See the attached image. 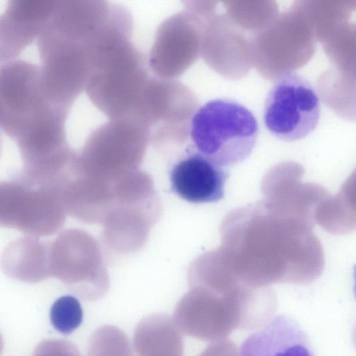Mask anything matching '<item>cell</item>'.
I'll use <instances>...</instances> for the list:
<instances>
[{
	"instance_id": "6da1fadb",
	"label": "cell",
	"mask_w": 356,
	"mask_h": 356,
	"mask_svg": "<svg viewBox=\"0 0 356 356\" xmlns=\"http://www.w3.org/2000/svg\"><path fill=\"white\" fill-rule=\"evenodd\" d=\"M69 111L46 97L39 66L21 59L1 64L0 127L16 143L24 164H47L69 150Z\"/></svg>"
},
{
	"instance_id": "7a4b0ae2",
	"label": "cell",
	"mask_w": 356,
	"mask_h": 356,
	"mask_svg": "<svg viewBox=\"0 0 356 356\" xmlns=\"http://www.w3.org/2000/svg\"><path fill=\"white\" fill-rule=\"evenodd\" d=\"M132 33L116 31L97 43L90 61L85 92L109 120L145 123L152 80L143 55L131 42Z\"/></svg>"
},
{
	"instance_id": "3957f363",
	"label": "cell",
	"mask_w": 356,
	"mask_h": 356,
	"mask_svg": "<svg viewBox=\"0 0 356 356\" xmlns=\"http://www.w3.org/2000/svg\"><path fill=\"white\" fill-rule=\"evenodd\" d=\"M258 134L254 114L243 104L228 99H213L201 106L190 125L196 151L223 167L247 159Z\"/></svg>"
},
{
	"instance_id": "277c9868",
	"label": "cell",
	"mask_w": 356,
	"mask_h": 356,
	"mask_svg": "<svg viewBox=\"0 0 356 356\" xmlns=\"http://www.w3.org/2000/svg\"><path fill=\"white\" fill-rule=\"evenodd\" d=\"M150 128L134 120H109L90 133L74 152V174L115 181L140 163Z\"/></svg>"
},
{
	"instance_id": "5b68a950",
	"label": "cell",
	"mask_w": 356,
	"mask_h": 356,
	"mask_svg": "<svg viewBox=\"0 0 356 356\" xmlns=\"http://www.w3.org/2000/svg\"><path fill=\"white\" fill-rule=\"evenodd\" d=\"M65 178L41 182L19 176L1 184L0 222L33 236L51 235L67 213L63 200Z\"/></svg>"
},
{
	"instance_id": "8992f818",
	"label": "cell",
	"mask_w": 356,
	"mask_h": 356,
	"mask_svg": "<svg viewBox=\"0 0 356 356\" xmlns=\"http://www.w3.org/2000/svg\"><path fill=\"white\" fill-rule=\"evenodd\" d=\"M49 276L85 300L102 298L109 287L99 246L88 233L66 230L49 244Z\"/></svg>"
},
{
	"instance_id": "52a82bcc",
	"label": "cell",
	"mask_w": 356,
	"mask_h": 356,
	"mask_svg": "<svg viewBox=\"0 0 356 356\" xmlns=\"http://www.w3.org/2000/svg\"><path fill=\"white\" fill-rule=\"evenodd\" d=\"M318 96L311 83L298 74L280 77L266 98L264 122L275 137L288 142L312 133L320 119Z\"/></svg>"
},
{
	"instance_id": "ba28073f",
	"label": "cell",
	"mask_w": 356,
	"mask_h": 356,
	"mask_svg": "<svg viewBox=\"0 0 356 356\" xmlns=\"http://www.w3.org/2000/svg\"><path fill=\"white\" fill-rule=\"evenodd\" d=\"M173 317L179 330L189 337L204 341L222 340L240 327L239 298L236 293L195 289L180 300Z\"/></svg>"
},
{
	"instance_id": "9c48e42d",
	"label": "cell",
	"mask_w": 356,
	"mask_h": 356,
	"mask_svg": "<svg viewBox=\"0 0 356 356\" xmlns=\"http://www.w3.org/2000/svg\"><path fill=\"white\" fill-rule=\"evenodd\" d=\"M228 177L227 169L197 151L187 152L169 172L171 191L193 203L221 200Z\"/></svg>"
},
{
	"instance_id": "30bf717a",
	"label": "cell",
	"mask_w": 356,
	"mask_h": 356,
	"mask_svg": "<svg viewBox=\"0 0 356 356\" xmlns=\"http://www.w3.org/2000/svg\"><path fill=\"white\" fill-rule=\"evenodd\" d=\"M55 1L12 0L0 17L1 63L15 57L38 38L50 17Z\"/></svg>"
},
{
	"instance_id": "8fae6325",
	"label": "cell",
	"mask_w": 356,
	"mask_h": 356,
	"mask_svg": "<svg viewBox=\"0 0 356 356\" xmlns=\"http://www.w3.org/2000/svg\"><path fill=\"white\" fill-rule=\"evenodd\" d=\"M242 356H315L307 334L286 315L273 316L248 337L241 347Z\"/></svg>"
},
{
	"instance_id": "7c38bea8",
	"label": "cell",
	"mask_w": 356,
	"mask_h": 356,
	"mask_svg": "<svg viewBox=\"0 0 356 356\" xmlns=\"http://www.w3.org/2000/svg\"><path fill=\"white\" fill-rule=\"evenodd\" d=\"M134 346L138 356H183L184 341L174 319L165 314H153L136 327Z\"/></svg>"
},
{
	"instance_id": "4fadbf2b",
	"label": "cell",
	"mask_w": 356,
	"mask_h": 356,
	"mask_svg": "<svg viewBox=\"0 0 356 356\" xmlns=\"http://www.w3.org/2000/svg\"><path fill=\"white\" fill-rule=\"evenodd\" d=\"M49 244L35 238L16 239L5 249L2 267L9 277L26 282H37L49 276Z\"/></svg>"
},
{
	"instance_id": "5bb4252c",
	"label": "cell",
	"mask_w": 356,
	"mask_h": 356,
	"mask_svg": "<svg viewBox=\"0 0 356 356\" xmlns=\"http://www.w3.org/2000/svg\"><path fill=\"white\" fill-rule=\"evenodd\" d=\"M315 220L332 234H347L356 230V168L339 192L320 205Z\"/></svg>"
},
{
	"instance_id": "9a60e30c",
	"label": "cell",
	"mask_w": 356,
	"mask_h": 356,
	"mask_svg": "<svg viewBox=\"0 0 356 356\" xmlns=\"http://www.w3.org/2000/svg\"><path fill=\"white\" fill-rule=\"evenodd\" d=\"M83 309L79 300L66 295L58 298L51 305L50 320L59 332L67 334L74 331L83 321Z\"/></svg>"
},
{
	"instance_id": "2e32d148",
	"label": "cell",
	"mask_w": 356,
	"mask_h": 356,
	"mask_svg": "<svg viewBox=\"0 0 356 356\" xmlns=\"http://www.w3.org/2000/svg\"><path fill=\"white\" fill-rule=\"evenodd\" d=\"M31 356H81V355L72 343L62 339H51L41 341Z\"/></svg>"
},
{
	"instance_id": "e0dca14e",
	"label": "cell",
	"mask_w": 356,
	"mask_h": 356,
	"mask_svg": "<svg viewBox=\"0 0 356 356\" xmlns=\"http://www.w3.org/2000/svg\"><path fill=\"white\" fill-rule=\"evenodd\" d=\"M198 356H242L236 344L227 339L214 341Z\"/></svg>"
},
{
	"instance_id": "ac0fdd59",
	"label": "cell",
	"mask_w": 356,
	"mask_h": 356,
	"mask_svg": "<svg viewBox=\"0 0 356 356\" xmlns=\"http://www.w3.org/2000/svg\"><path fill=\"white\" fill-rule=\"evenodd\" d=\"M354 280H355V285H354V293L356 298V266L354 267Z\"/></svg>"
}]
</instances>
